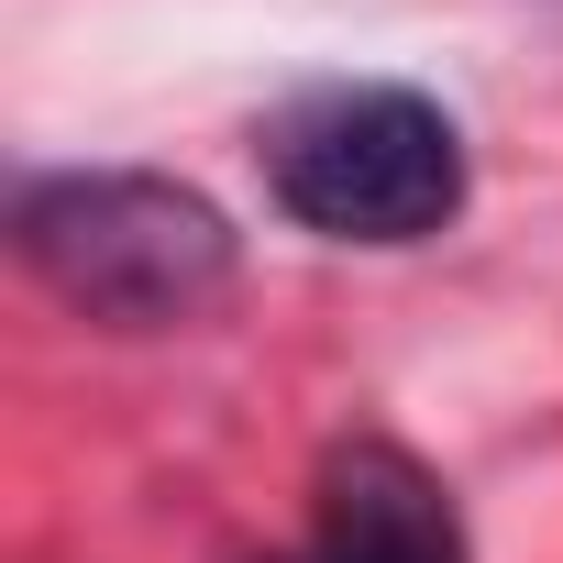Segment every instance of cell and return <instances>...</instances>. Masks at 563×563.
Segmentation results:
<instances>
[{"label": "cell", "mask_w": 563, "mask_h": 563, "mask_svg": "<svg viewBox=\"0 0 563 563\" xmlns=\"http://www.w3.org/2000/svg\"><path fill=\"white\" fill-rule=\"evenodd\" d=\"M265 188L321 243H431L464 210V133L442 100L354 78L265 122Z\"/></svg>", "instance_id": "obj_2"}, {"label": "cell", "mask_w": 563, "mask_h": 563, "mask_svg": "<svg viewBox=\"0 0 563 563\" xmlns=\"http://www.w3.org/2000/svg\"><path fill=\"white\" fill-rule=\"evenodd\" d=\"M276 563H288V552H276Z\"/></svg>", "instance_id": "obj_4"}, {"label": "cell", "mask_w": 563, "mask_h": 563, "mask_svg": "<svg viewBox=\"0 0 563 563\" xmlns=\"http://www.w3.org/2000/svg\"><path fill=\"white\" fill-rule=\"evenodd\" d=\"M310 563H464V519L442 475L398 442H332L321 464V552Z\"/></svg>", "instance_id": "obj_3"}, {"label": "cell", "mask_w": 563, "mask_h": 563, "mask_svg": "<svg viewBox=\"0 0 563 563\" xmlns=\"http://www.w3.org/2000/svg\"><path fill=\"white\" fill-rule=\"evenodd\" d=\"M12 243L45 288L100 332H188L232 288V221L144 166H67L23 177Z\"/></svg>", "instance_id": "obj_1"}]
</instances>
